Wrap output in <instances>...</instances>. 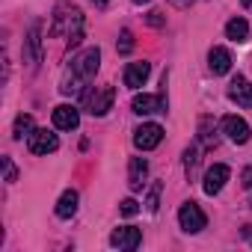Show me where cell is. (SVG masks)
Masks as SVG:
<instances>
[{"label":"cell","mask_w":252,"mask_h":252,"mask_svg":"<svg viewBox=\"0 0 252 252\" xmlns=\"http://www.w3.org/2000/svg\"><path fill=\"white\" fill-rule=\"evenodd\" d=\"M98 65H101V51H98V48H86V51H80V54L71 60L68 74H65V80H63L60 89H63L65 95H77V92L83 89V83H89V80L95 77Z\"/></svg>","instance_id":"obj_1"},{"label":"cell","mask_w":252,"mask_h":252,"mask_svg":"<svg viewBox=\"0 0 252 252\" xmlns=\"http://www.w3.org/2000/svg\"><path fill=\"white\" fill-rule=\"evenodd\" d=\"M54 36H65L68 48H77L83 39V12L77 6H71L68 0H60L57 12H54V24H51Z\"/></svg>","instance_id":"obj_2"},{"label":"cell","mask_w":252,"mask_h":252,"mask_svg":"<svg viewBox=\"0 0 252 252\" xmlns=\"http://www.w3.org/2000/svg\"><path fill=\"white\" fill-rule=\"evenodd\" d=\"M178 222H181V228L187 234H196V231H202L208 225V217H205V211L196 202H184L181 211H178Z\"/></svg>","instance_id":"obj_3"},{"label":"cell","mask_w":252,"mask_h":252,"mask_svg":"<svg viewBox=\"0 0 252 252\" xmlns=\"http://www.w3.org/2000/svg\"><path fill=\"white\" fill-rule=\"evenodd\" d=\"M160 140H163V128H160V125H155V122L140 125V128L134 131V146H137L140 152H152V149H158Z\"/></svg>","instance_id":"obj_4"},{"label":"cell","mask_w":252,"mask_h":252,"mask_svg":"<svg viewBox=\"0 0 252 252\" xmlns=\"http://www.w3.org/2000/svg\"><path fill=\"white\" fill-rule=\"evenodd\" d=\"M27 149H30L33 155H51V152L60 149V140H57L54 131H48V128H36V131L27 137Z\"/></svg>","instance_id":"obj_5"},{"label":"cell","mask_w":252,"mask_h":252,"mask_svg":"<svg viewBox=\"0 0 252 252\" xmlns=\"http://www.w3.org/2000/svg\"><path fill=\"white\" fill-rule=\"evenodd\" d=\"M113 98H116V89L113 86H101L95 92H86V110L92 116H104L113 107Z\"/></svg>","instance_id":"obj_6"},{"label":"cell","mask_w":252,"mask_h":252,"mask_svg":"<svg viewBox=\"0 0 252 252\" xmlns=\"http://www.w3.org/2000/svg\"><path fill=\"white\" fill-rule=\"evenodd\" d=\"M220 128H222V134H225L231 143H237V146L249 143V125H246L240 116H225V119L220 122Z\"/></svg>","instance_id":"obj_7"},{"label":"cell","mask_w":252,"mask_h":252,"mask_svg":"<svg viewBox=\"0 0 252 252\" xmlns=\"http://www.w3.org/2000/svg\"><path fill=\"white\" fill-rule=\"evenodd\" d=\"M228 175H231V169L225 166V163H214L208 172H205V181H202V187H205V193L208 196H217L222 187H225V181H228Z\"/></svg>","instance_id":"obj_8"},{"label":"cell","mask_w":252,"mask_h":252,"mask_svg":"<svg viewBox=\"0 0 252 252\" xmlns=\"http://www.w3.org/2000/svg\"><path fill=\"white\" fill-rule=\"evenodd\" d=\"M80 125V110L74 107V104H60V107H54V128H60V131H74Z\"/></svg>","instance_id":"obj_9"},{"label":"cell","mask_w":252,"mask_h":252,"mask_svg":"<svg viewBox=\"0 0 252 252\" xmlns=\"http://www.w3.org/2000/svg\"><path fill=\"white\" fill-rule=\"evenodd\" d=\"M134 113H140V116H149V113H166V95L160 92V95H137L134 98Z\"/></svg>","instance_id":"obj_10"},{"label":"cell","mask_w":252,"mask_h":252,"mask_svg":"<svg viewBox=\"0 0 252 252\" xmlns=\"http://www.w3.org/2000/svg\"><path fill=\"white\" fill-rule=\"evenodd\" d=\"M110 243H113V246H119V249H137V246L143 243V231H140V228H134V225L116 228V231L110 234Z\"/></svg>","instance_id":"obj_11"},{"label":"cell","mask_w":252,"mask_h":252,"mask_svg":"<svg viewBox=\"0 0 252 252\" xmlns=\"http://www.w3.org/2000/svg\"><path fill=\"white\" fill-rule=\"evenodd\" d=\"M228 98H231V101H237L240 107L252 110V83H249L243 74H237V77L228 83Z\"/></svg>","instance_id":"obj_12"},{"label":"cell","mask_w":252,"mask_h":252,"mask_svg":"<svg viewBox=\"0 0 252 252\" xmlns=\"http://www.w3.org/2000/svg\"><path fill=\"white\" fill-rule=\"evenodd\" d=\"M152 74V65L143 60V63H128V68H125V86L128 89H140Z\"/></svg>","instance_id":"obj_13"},{"label":"cell","mask_w":252,"mask_h":252,"mask_svg":"<svg viewBox=\"0 0 252 252\" xmlns=\"http://www.w3.org/2000/svg\"><path fill=\"white\" fill-rule=\"evenodd\" d=\"M146 178H149V163L143 158H131V166H128V184H131V190H143Z\"/></svg>","instance_id":"obj_14"},{"label":"cell","mask_w":252,"mask_h":252,"mask_svg":"<svg viewBox=\"0 0 252 252\" xmlns=\"http://www.w3.org/2000/svg\"><path fill=\"white\" fill-rule=\"evenodd\" d=\"M199 143H202L205 149H214V146L220 143V134H217V122H214L211 116H202V119H199Z\"/></svg>","instance_id":"obj_15"},{"label":"cell","mask_w":252,"mask_h":252,"mask_svg":"<svg viewBox=\"0 0 252 252\" xmlns=\"http://www.w3.org/2000/svg\"><path fill=\"white\" fill-rule=\"evenodd\" d=\"M27 57H30V63L36 65L39 60H42V24L39 21H33L30 24V33H27Z\"/></svg>","instance_id":"obj_16"},{"label":"cell","mask_w":252,"mask_h":252,"mask_svg":"<svg viewBox=\"0 0 252 252\" xmlns=\"http://www.w3.org/2000/svg\"><path fill=\"white\" fill-rule=\"evenodd\" d=\"M208 68H211L214 74H225V71L231 68V54H228L225 48H214V51L208 54Z\"/></svg>","instance_id":"obj_17"},{"label":"cell","mask_w":252,"mask_h":252,"mask_svg":"<svg viewBox=\"0 0 252 252\" xmlns=\"http://www.w3.org/2000/svg\"><path fill=\"white\" fill-rule=\"evenodd\" d=\"M74 211H77V193L74 190H65L60 196V202H57V217L60 220H68V217H74Z\"/></svg>","instance_id":"obj_18"},{"label":"cell","mask_w":252,"mask_h":252,"mask_svg":"<svg viewBox=\"0 0 252 252\" xmlns=\"http://www.w3.org/2000/svg\"><path fill=\"white\" fill-rule=\"evenodd\" d=\"M225 36H228L231 42H246V39H249V24H246L243 18H231V21L225 24Z\"/></svg>","instance_id":"obj_19"},{"label":"cell","mask_w":252,"mask_h":252,"mask_svg":"<svg viewBox=\"0 0 252 252\" xmlns=\"http://www.w3.org/2000/svg\"><path fill=\"white\" fill-rule=\"evenodd\" d=\"M36 128H33V116H27V113H21L18 119H15V128H12V137L15 140H24V137H30Z\"/></svg>","instance_id":"obj_20"},{"label":"cell","mask_w":252,"mask_h":252,"mask_svg":"<svg viewBox=\"0 0 252 252\" xmlns=\"http://www.w3.org/2000/svg\"><path fill=\"white\" fill-rule=\"evenodd\" d=\"M196 166H199V149H196V146H190V149L184 152V169H187V175H193V172H196Z\"/></svg>","instance_id":"obj_21"},{"label":"cell","mask_w":252,"mask_h":252,"mask_svg":"<svg viewBox=\"0 0 252 252\" xmlns=\"http://www.w3.org/2000/svg\"><path fill=\"white\" fill-rule=\"evenodd\" d=\"M131 51H134V36H131V30H125L119 36V54H131Z\"/></svg>","instance_id":"obj_22"},{"label":"cell","mask_w":252,"mask_h":252,"mask_svg":"<svg viewBox=\"0 0 252 252\" xmlns=\"http://www.w3.org/2000/svg\"><path fill=\"white\" fill-rule=\"evenodd\" d=\"M158 202H160V184L152 187V193H149V199H146V208L155 214V211H158Z\"/></svg>","instance_id":"obj_23"},{"label":"cell","mask_w":252,"mask_h":252,"mask_svg":"<svg viewBox=\"0 0 252 252\" xmlns=\"http://www.w3.org/2000/svg\"><path fill=\"white\" fill-rule=\"evenodd\" d=\"M119 211H122V214H125V217H134V214H137V211H140V202H137V199H125V202H122V208H119Z\"/></svg>","instance_id":"obj_24"},{"label":"cell","mask_w":252,"mask_h":252,"mask_svg":"<svg viewBox=\"0 0 252 252\" xmlns=\"http://www.w3.org/2000/svg\"><path fill=\"white\" fill-rule=\"evenodd\" d=\"M0 163H3V175H6V181H15V166H12V160L9 158H3V160H0Z\"/></svg>","instance_id":"obj_25"},{"label":"cell","mask_w":252,"mask_h":252,"mask_svg":"<svg viewBox=\"0 0 252 252\" xmlns=\"http://www.w3.org/2000/svg\"><path fill=\"white\" fill-rule=\"evenodd\" d=\"M149 24H152V27H160V24H163V15H160V12H149Z\"/></svg>","instance_id":"obj_26"},{"label":"cell","mask_w":252,"mask_h":252,"mask_svg":"<svg viewBox=\"0 0 252 252\" xmlns=\"http://www.w3.org/2000/svg\"><path fill=\"white\" fill-rule=\"evenodd\" d=\"M169 3H172V6H178V9H184V6H190V3H193V0H169Z\"/></svg>","instance_id":"obj_27"},{"label":"cell","mask_w":252,"mask_h":252,"mask_svg":"<svg viewBox=\"0 0 252 252\" xmlns=\"http://www.w3.org/2000/svg\"><path fill=\"white\" fill-rule=\"evenodd\" d=\"M92 3H98V6H104V3H110V0H92Z\"/></svg>","instance_id":"obj_28"},{"label":"cell","mask_w":252,"mask_h":252,"mask_svg":"<svg viewBox=\"0 0 252 252\" xmlns=\"http://www.w3.org/2000/svg\"><path fill=\"white\" fill-rule=\"evenodd\" d=\"M240 3H243V6H252V0H240Z\"/></svg>","instance_id":"obj_29"},{"label":"cell","mask_w":252,"mask_h":252,"mask_svg":"<svg viewBox=\"0 0 252 252\" xmlns=\"http://www.w3.org/2000/svg\"><path fill=\"white\" fill-rule=\"evenodd\" d=\"M134 3H149V0H134Z\"/></svg>","instance_id":"obj_30"}]
</instances>
